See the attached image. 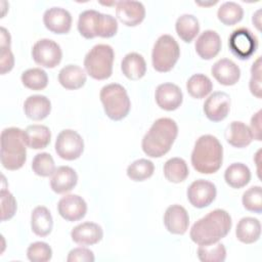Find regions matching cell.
I'll return each instance as SVG.
<instances>
[{"label": "cell", "mask_w": 262, "mask_h": 262, "mask_svg": "<svg viewBox=\"0 0 262 262\" xmlns=\"http://www.w3.org/2000/svg\"><path fill=\"white\" fill-rule=\"evenodd\" d=\"M232 225L229 213L222 209H216L199 219L191 227L189 235L198 245L216 244L225 237Z\"/></svg>", "instance_id": "cell-1"}, {"label": "cell", "mask_w": 262, "mask_h": 262, "mask_svg": "<svg viewBox=\"0 0 262 262\" xmlns=\"http://www.w3.org/2000/svg\"><path fill=\"white\" fill-rule=\"evenodd\" d=\"M178 134V127L170 118H160L154 122L142 138V150L150 158H160L167 154Z\"/></svg>", "instance_id": "cell-2"}, {"label": "cell", "mask_w": 262, "mask_h": 262, "mask_svg": "<svg viewBox=\"0 0 262 262\" xmlns=\"http://www.w3.org/2000/svg\"><path fill=\"white\" fill-rule=\"evenodd\" d=\"M223 161V148L213 135H203L194 143L191 152L192 167L202 174L217 172Z\"/></svg>", "instance_id": "cell-3"}, {"label": "cell", "mask_w": 262, "mask_h": 262, "mask_svg": "<svg viewBox=\"0 0 262 262\" xmlns=\"http://www.w3.org/2000/svg\"><path fill=\"white\" fill-rule=\"evenodd\" d=\"M1 164L7 170L21 168L27 160L24 130L9 127L1 132Z\"/></svg>", "instance_id": "cell-4"}, {"label": "cell", "mask_w": 262, "mask_h": 262, "mask_svg": "<svg viewBox=\"0 0 262 262\" xmlns=\"http://www.w3.org/2000/svg\"><path fill=\"white\" fill-rule=\"evenodd\" d=\"M99 96L104 113L110 119L120 121L129 114L131 102L126 89L122 85L117 83L105 85L101 88Z\"/></svg>", "instance_id": "cell-5"}, {"label": "cell", "mask_w": 262, "mask_h": 262, "mask_svg": "<svg viewBox=\"0 0 262 262\" xmlns=\"http://www.w3.org/2000/svg\"><path fill=\"white\" fill-rule=\"evenodd\" d=\"M114 49L107 44L93 46L84 58V67L87 74L95 80H105L113 73Z\"/></svg>", "instance_id": "cell-6"}, {"label": "cell", "mask_w": 262, "mask_h": 262, "mask_svg": "<svg viewBox=\"0 0 262 262\" xmlns=\"http://www.w3.org/2000/svg\"><path fill=\"white\" fill-rule=\"evenodd\" d=\"M179 56L180 48L177 41L170 35H162L158 38L152 48V67L161 73L169 72L173 69Z\"/></svg>", "instance_id": "cell-7"}, {"label": "cell", "mask_w": 262, "mask_h": 262, "mask_svg": "<svg viewBox=\"0 0 262 262\" xmlns=\"http://www.w3.org/2000/svg\"><path fill=\"white\" fill-rule=\"evenodd\" d=\"M228 46L233 55L244 60L250 58L256 52L258 40L249 29L238 28L229 36Z\"/></svg>", "instance_id": "cell-8"}, {"label": "cell", "mask_w": 262, "mask_h": 262, "mask_svg": "<svg viewBox=\"0 0 262 262\" xmlns=\"http://www.w3.org/2000/svg\"><path fill=\"white\" fill-rule=\"evenodd\" d=\"M84 141L80 134L74 130H62L55 140V151L57 156L67 161H73L82 155Z\"/></svg>", "instance_id": "cell-9"}, {"label": "cell", "mask_w": 262, "mask_h": 262, "mask_svg": "<svg viewBox=\"0 0 262 262\" xmlns=\"http://www.w3.org/2000/svg\"><path fill=\"white\" fill-rule=\"evenodd\" d=\"M34 61L44 68H55L61 60L60 46L51 39L38 40L32 48Z\"/></svg>", "instance_id": "cell-10"}, {"label": "cell", "mask_w": 262, "mask_h": 262, "mask_svg": "<svg viewBox=\"0 0 262 262\" xmlns=\"http://www.w3.org/2000/svg\"><path fill=\"white\" fill-rule=\"evenodd\" d=\"M216 186L204 179L193 181L187 188V199L195 208H205L213 203L216 198Z\"/></svg>", "instance_id": "cell-11"}, {"label": "cell", "mask_w": 262, "mask_h": 262, "mask_svg": "<svg viewBox=\"0 0 262 262\" xmlns=\"http://www.w3.org/2000/svg\"><path fill=\"white\" fill-rule=\"evenodd\" d=\"M230 110V97L223 91L213 92L204 103V113L212 122L224 120Z\"/></svg>", "instance_id": "cell-12"}, {"label": "cell", "mask_w": 262, "mask_h": 262, "mask_svg": "<svg viewBox=\"0 0 262 262\" xmlns=\"http://www.w3.org/2000/svg\"><path fill=\"white\" fill-rule=\"evenodd\" d=\"M116 15L123 25L135 27L144 19L145 8L139 1H118L116 3Z\"/></svg>", "instance_id": "cell-13"}, {"label": "cell", "mask_w": 262, "mask_h": 262, "mask_svg": "<svg viewBox=\"0 0 262 262\" xmlns=\"http://www.w3.org/2000/svg\"><path fill=\"white\" fill-rule=\"evenodd\" d=\"M57 211L67 221H78L86 215L87 204L84 199L78 194H68L59 200Z\"/></svg>", "instance_id": "cell-14"}, {"label": "cell", "mask_w": 262, "mask_h": 262, "mask_svg": "<svg viewBox=\"0 0 262 262\" xmlns=\"http://www.w3.org/2000/svg\"><path fill=\"white\" fill-rule=\"evenodd\" d=\"M157 104L165 111H174L180 106L183 99L181 89L172 83L160 84L155 93Z\"/></svg>", "instance_id": "cell-15"}, {"label": "cell", "mask_w": 262, "mask_h": 262, "mask_svg": "<svg viewBox=\"0 0 262 262\" xmlns=\"http://www.w3.org/2000/svg\"><path fill=\"white\" fill-rule=\"evenodd\" d=\"M43 23L52 33L67 34L72 27V15L64 8L51 7L44 12Z\"/></svg>", "instance_id": "cell-16"}, {"label": "cell", "mask_w": 262, "mask_h": 262, "mask_svg": "<svg viewBox=\"0 0 262 262\" xmlns=\"http://www.w3.org/2000/svg\"><path fill=\"white\" fill-rule=\"evenodd\" d=\"M164 224L169 232L173 234H184L189 225L187 211L180 205L168 207L164 215Z\"/></svg>", "instance_id": "cell-17"}, {"label": "cell", "mask_w": 262, "mask_h": 262, "mask_svg": "<svg viewBox=\"0 0 262 262\" xmlns=\"http://www.w3.org/2000/svg\"><path fill=\"white\" fill-rule=\"evenodd\" d=\"M72 239L80 246H91L101 241L102 228L94 222H83L75 226L71 232Z\"/></svg>", "instance_id": "cell-18"}, {"label": "cell", "mask_w": 262, "mask_h": 262, "mask_svg": "<svg viewBox=\"0 0 262 262\" xmlns=\"http://www.w3.org/2000/svg\"><path fill=\"white\" fill-rule=\"evenodd\" d=\"M195 51L203 59H212L221 49V39L218 33L212 30L204 31L195 41Z\"/></svg>", "instance_id": "cell-19"}, {"label": "cell", "mask_w": 262, "mask_h": 262, "mask_svg": "<svg viewBox=\"0 0 262 262\" xmlns=\"http://www.w3.org/2000/svg\"><path fill=\"white\" fill-rule=\"evenodd\" d=\"M213 77L222 85H234L241 77V70L232 60L228 58H221L216 61L211 69Z\"/></svg>", "instance_id": "cell-20"}, {"label": "cell", "mask_w": 262, "mask_h": 262, "mask_svg": "<svg viewBox=\"0 0 262 262\" xmlns=\"http://www.w3.org/2000/svg\"><path fill=\"white\" fill-rule=\"evenodd\" d=\"M78 182L76 171L69 166H60L53 172L50 179V187L56 193L71 191Z\"/></svg>", "instance_id": "cell-21"}, {"label": "cell", "mask_w": 262, "mask_h": 262, "mask_svg": "<svg viewBox=\"0 0 262 262\" xmlns=\"http://www.w3.org/2000/svg\"><path fill=\"white\" fill-rule=\"evenodd\" d=\"M51 111V102L44 95H31L24 102L25 115L34 121L45 119Z\"/></svg>", "instance_id": "cell-22"}, {"label": "cell", "mask_w": 262, "mask_h": 262, "mask_svg": "<svg viewBox=\"0 0 262 262\" xmlns=\"http://www.w3.org/2000/svg\"><path fill=\"white\" fill-rule=\"evenodd\" d=\"M87 80L85 71L76 64H68L63 67L58 74V82L62 87L69 90L79 89L84 86Z\"/></svg>", "instance_id": "cell-23"}, {"label": "cell", "mask_w": 262, "mask_h": 262, "mask_svg": "<svg viewBox=\"0 0 262 262\" xmlns=\"http://www.w3.org/2000/svg\"><path fill=\"white\" fill-rule=\"evenodd\" d=\"M261 234V224L257 218L244 217L242 218L235 229L237 239L244 244H253L257 242Z\"/></svg>", "instance_id": "cell-24"}, {"label": "cell", "mask_w": 262, "mask_h": 262, "mask_svg": "<svg viewBox=\"0 0 262 262\" xmlns=\"http://www.w3.org/2000/svg\"><path fill=\"white\" fill-rule=\"evenodd\" d=\"M123 74L130 80H139L146 73V63L143 56L136 52L128 53L121 62Z\"/></svg>", "instance_id": "cell-25"}, {"label": "cell", "mask_w": 262, "mask_h": 262, "mask_svg": "<svg viewBox=\"0 0 262 262\" xmlns=\"http://www.w3.org/2000/svg\"><path fill=\"white\" fill-rule=\"evenodd\" d=\"M227 142L234 147H246L253 140V135L250 128L243 122L233 121L226 131Z\"/></svg>", "instance_id": "cell-26"}, {"label": "cell", "mask_w": 262, "mask_h": 262, "mask_svg": "<svg viewBox=\"0 0 262 262\" xmlns=\"http://www.w3.org/2000/svg\"><path fill=\"white\" fill-rule=\"evenodd\" d=\"M24 133L26 144L31 148L42 149L50 142V130L44 125H30L26 128Z\"/></svg>", "instance_id": "cell-27"}, {"label": "cell", "mask_w": 262, "mask_h": 262, "mask_svg": "<svg viewBox=\"0 0 262 262\" xmlns=\"http://www.w3.org/2000/svg\"><path fill=\"white\" fill-rule=\"evenodd\" d=\"M53 226L52 216L46 207H36L31 215V227L35 234L39 236L48 235Z\"/></svg>", "instance_id": "cell-28"}, {"label": "cell", "mask_w": 262, "mask_h": 262, "mask_svg": "<svg viewBox=\"0 0 262 262\" xmlns=\"http://www.w3.org/2000/svg\"><path fill=\"white\" fill-rule=\"evenodd\" d=\"M225 182L233 188H242L251 180L250 169L243 163H233L224 173Z\"/></svg>", "instance_id": "cell-29"}, {"label": "cell", "mask_w": 262, "mask_h": 262, "mask_svg": "<svg viewBox=\"0 0 262 262\" xmlns=\"http://www.w3.org/2000/svg\"><path fill=\"white\" fill-rule=\"evenodd\" d=\"M175 29L180 39H182L184 42L189 43L199 34V20L192 14H182L177 18Z\"/></svg>", "instance_id": "cell-30"}, {"label": "cell", "mask_w": 262, "mask_h": 262, "mask_svg": "<svg viewBox=\"0 0 262 262\" xmlns=\"http://www.w3.org/2000/svg\"><path fill=\"white\" fill-rule=\"evenodd\" d=\"M100 12L88 9L80 13L78 19V30L80 34L86 39H93L97 37V26Z\"/></svg>", "instance_id": "cell-31"}, {"label": "cell", "mask_w": 262, "mask_h": 262, "mask_svg": "<svg viewBox=\"0 0 262 262\" xmlns=\"http://www.w3.org/2000/svg\"><path fill=\"white\" fill-rule=\"evenodd\" d=\"M189 174L186 162L181 158H172L164 165V175L167 180L174 183L182 182Z\"/></svg>", "instance_id": "cell-32"}, {"label": "cell", "mask_w": 262, "mask_h": 262, "mask_svg": "<svg viewBox=\"0 0 262 262\" xmlns=\"http://www.w3.org/2000/svg\"><path fill=\"white\" fill-rule=\"evenodd\" d=\"M186 89L190 96L201 99L212 91L213 84L207 76L203 74H195L186 82Z\"/></svg>", "instance_id": "cell-33"}, {"label": "cell", "mask_w": 262, "mask_h": 262, "mask_svg": "<svg viewBox=\"0 0 262 262\" xmlns=\"http://www.w3.org/2000/svg\"><path fill=\"white\" fill-rule=\"evenodd\" d=\"M244 15V9L243 7L232 1H227L221 4V6L218 8L217 16L218 19L226 25V26H233L242 20Z\"/></svg>", "instance_id": "cell-34"}, {"label": "cell", "mask_w": 262, "mask_h": 262, "mask_svg": "<svg viewBox=\"0 0 262 262\" xmlns=\"http://www.w3.org/2000/svg\"><path fill=\"white\" fill-rule=\"evenodd\" d=\"M155 171V165L147 159H139L127 168V175L133 181H143L149 178Z\"/></svg>", "instance_id": "cell-35"}, {"label": "cell", "mask_w": 262, "mask_h": 262, "mask_svg": "<svg viewBox=\"0 0 262 262\" xmlns=\"http://www.w3.org/2000/svg\"><path fill=\"white\" fill-rule=\"evenodd\" d=\"M21 82L29 89L42 90L48 84V76L44 70L33 68L21 74Z\"/></svg>", "instance_id": "cell-36"}, {"label": "cell", "mask_w": 262, "mask_h": 262, "mask_svg": "<svg viewBox=\"0 0 262 262\" xmlns=\"http://www.w3.org/2000/svg\"><path fill=\"white\" fill-rule=\"evenodd\" d=\"M198 257L202 262H223L226 258V250L222 244L201 245L198 249Z\"/></svg>", "instance_id": "cell-37"}, {"label": "cell", "mask_w": 262, "mask_h": 262, "mask_svg": "<svg viewBox=\"0 0 262 262\" xmlns=\"http://www.w3.org/2000/svg\"><path fill=\"white\" fill-rule=\"evenodd\" d=\"M32 169L36 175L48 177L55 171V164L51 155L47 152L37 154L32 162Z\"/></svg>", "instance_id": "cell-38"}, {"label": "cell", "mask_w": 262, "mask_h": 262, "mask_svg": "<svg viewBox=\"0 0 262 262\" xmlns=\"http://www.w3.org/2000/svg\"><path fill=\"white\" fill-rule=\"evenodd\" d=\"M246 210L260 214L262 212V188L261 186H252L246 190L242 199Z\"/></svg>", "instance_id": "cell-39"}, {"label": "cell", "mask_w": 262, "mask_h": 262, "mask_svg": "<svg viewBox=\"0 0 262 262\" xmlns=\"http://www.w3.org/2000/svg\"><path fill=\"white\" fill-rule=\"evenodd\" d=\"M27 257L32 262H47L52 257V250L44 242H36L29 246Z\"/></svg>", "instance_id": "cell-40"}, {"label": "cell", "mask_w": 262, "mask_h": 262, "mask_svg": "<svg viewBox=\"0 0 262 262\" xmlns=\"http://www.w3.org/2000/svg\"><path fill=\"white\" fill-rule=\"evenodd\" d=\"M118 31L117 19L111 14L100 13L97 26V36L101 38H111Z\"/></svg>", "instance_id": "cell-41"}, {"label": "cell", "mask_w": 262, "mask_h": 262, "mask_svg": "<svg viewBox=\"0 0 262 262\" xmlns=\"http://www.w3.org/2000/svg\"><path fill=\"white\" fill-rule=\"evenodd\" d=\"M1 196V220L6 221L12 218L16 212V201L14 196L4 187L0 192Z\"/></svg>", "instance_id": "cell-42"}, {"label": "cell", "mask_w": 262, "mask_h": 262, "mask_svg": "<svg viewBox=\"0 0 262 262\" xmlns=\"http://www.w3.org/2000/svg\"><path fill=\"white\" fill-rule=\"evenodd\" d=\"M251 93L258 98L262 97L261 87V57L259 56L252 64L251 68V79L249 83Z\"/></svg>", "instance_id": "cell-43"}, {"label": "cell", "mask_w": 262, "mask_h": 262, "mask_svg": "<svg viewBox=\"0 0 262 262\" xmlns=\"http://www.w3.org/2000/svg\"><path fill=\"white\" fill-rule=\"evenodd\" d=\"M94 254L91 250L86 248H76L70 251L67 258L68 262H93Z\"/></svg>", "instance_id": "cell-44"}, {"label": "cell", "mask_w": 262, "mask_h": 262, "mask_svg": "<svg viewBox=\"0 0 262 262\" xmlns=\"http://www.w3.org/2000/svg\"><path fill=\"white\" fill-rule=\"evenodd\" d=\"M1 54H0V67H1V74L4 75L5 73L12 70L14 64V57L10 50V47H0Z\"/></svg>", "instance_id": "cell-45"}, {"label": "cell", "mask_w": 262, "mask_h": 262, "mask_svg": "<svg viewBox=\"0 0 262 262\" xmlns=\"http://www.w3.org/2000/svg\"><path fill=\"white\" fill-rule=\"evenodd\" d=\"M261 111H258L251 119V132L253 138L260 141L261 140Z\"/></svg>", "instance_id": "cell-46"}, {"label": "cell", "mask_w": 262, "mask_h": 262, "mask_svg": "<svg viewBox=\"0 0 262 262\" xmlns=\"http://www.w3.org/2000/svg\"><path fill=\"white\" fill-rule=\"evenodd\" d=\"M0 47H10V35L5 28L0 29Z\"/></svg>", "instance_id": "cell-47"}, {"label": "cell", "mask_w": 262, "mask_h": 262, "mask_svg": "<svg viewBox=\"0 0 262 262\" xmlns=\"http://www.w3.org/2000/svg\"><path fill=\"white\" fill-rule=\"evenodd\" d=\"M259 14H260V10H258L254 15H253V18H257V19H260V16H259ZM253 21H255V19H253ZM255 25H256V27H257V29L258 30H260V21H255L254 23Z\"/></svg>", "instance_id": "cell-48"}]
</instances>
